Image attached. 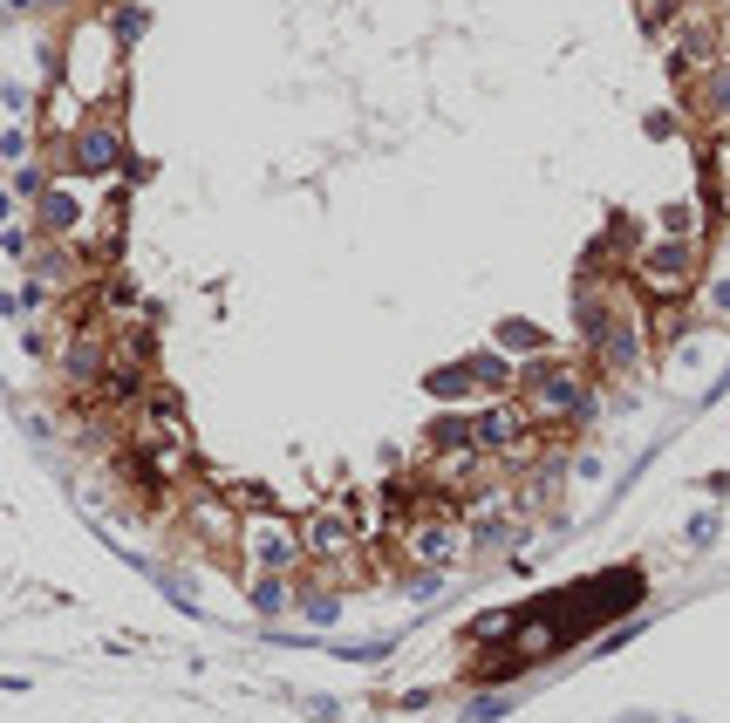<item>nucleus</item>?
Listing matches in <instances>:
<instances>
[{"label": "nucleus", "mask_w": 730, "mask_h": 723, "mask_svg": "<svg viewBox=\"0 0 730 723\" xmlns=\"http://www.w3.org/2000/svg\"><path fill=\"white\" fill-rule=\"evenodd\" d=\"M519 404L525 417H533L540 430H574L594 417L601 404V389H594V369H581V362H533V369L519 376Z\"/></svg>", "instance_id": "f257e3e1"}, {"label": "nucleus", "mask_w": 730, "mask_h": 723, "mask_svg": "<svg viewBox=\"0 0 730 723\" xmlns=\"http://www.w3.org/2000/svg\"><path fill=\"white\" fill-rule=\"evenodd\" d=\"M239 546H247V567L253 574H301L307 567L301 526H294V518H280V512H267V505L247 518V539H239Z\"/></svg>", "instance_id": "f03ea898"}, {"label": "nucleus", "mask_w": 730, "mask_h": 723, "mask_svg": "<svg viewBox=\"0 0 730 723\" xmlns=\"http://www.w3.org/2000/svg\"><path fill=\"white\" fill-rule=\"evenodd\" d=\"M458 553H465V526L451 518V505H424L410 526H403V567L437 574V567H451Z\"/></svg>", "instance_id": "7ed1b4c3"}, {"label": "nucleus", "mask_w": 730, "mask_h": 723, "mask_svg": "<svg viewBox=\"0 0 730 723\" xmlns=\"http://www.w3.org/2000/svg\"><path fill=\"white\" fill-rule=\"evenodd\" d=\"M628 273H635V287L648 301H676V294H689V280H697V253H689L682 239H656V247H642L628 260Z\"/></svg>", "instance_id": "20e7f679"}, {"label": "nucleus", "mask_w": 730, "mask_h": 723, "mask_svg": "<svg viewBox=\"0 0 730 723\" xmlns=\"http://www.w3.org/2000/svg\"><path fill=\"white\" fill-rule=\"evenodd\" d=\"M669 62H676L682 83H697V75L723 69V28H717V14L689 8V14L676 21V34H669Z\"/></svg>", "instance_id": "39448f33"}, {"label": "nucleus", "mask_w": 730, "mask_h": 723, "mask_svg": "<svg viewBox=\"0 0 730 723\" xmlns=\"http://www.w3.org/2000/svg\"><path fill=\"white\" fill-rule=\"evenodd\" d=\"M116 165H131V150H124V130L109 124V116H90L83 130H75L62 144V171H83V178H109Z\"/></svg>", "instance_id": "423d86ee"}, {"label": "nucleus", "mask_w": 730, "mask_h": 723, "mask_svg": "<svg viewBox=\"0 0 730 723\" xmlns=\"http://www.w3.org/2000/svg\"><path fill=\"white\" fill-rule=\"evenodd\" d=\"M594 348V376L601 383H622V376H635L642 369V355H648V342H642V314H615V321H607V328L587 342Z\"/></svg>", "instance_id": "0eeeda50"}, {"label": "nucleus", "mask_w": 730, "mask_h": 723, "mask_svg": "<svg viewBox=\"0 0 730 723\" xmlns=\"http://www.w3.org/2000/svg\"><path fill=\"white\" fill-rule=\"evenodd\" d=\"M34 226L55 232V239H83V198H75L69 185H55L42 206H34Z\"/></svg>", "instance_id": "6e6552de"}, {"label": "nucleus", "mask_w": 730, "mask_h": 723, "mask_svg": "<svg viewBox=\"0 0 730 723\" xmlns=\"http://www.w3.org/2000/svg\"><path fill=\"white\" fill-rule=\"evenodd\" d=\"M689 103H697V116H723L730 109V62L697 75V83H689Z\"/></svg>", "instance_id": "1a4fd4ad"}, {"label": "nucleus", "mask_w": 730, "mask_h": 723, "mask_svg": "<svg viewBox=\"0 0 730 723\" xmlns=\"http://www.w3.org/2000/svg\"><path fill=\"white\" fill-rule=\"evenodd\" d=\"M499 348H505V355H540V362L553 355V342L533 328V321H499Z\"/></svg>", "instance_id": "9d476101"}, {"label": "nucleus", "mask_w": 730, "mask_h": 723, "mask_svg": "<svg viewBox=\"0 0 730 723\" xmlns=\"http://www.w3.org/2000/svg\"><path fill=\"white\" fill-rule=\"evenodd\" d=\"M34 273H42L49 287H69V280H83V253H69V247H49L42 260H34Z\"/></svg>", "instance_id": "9b49d317"}, {"label": "nucleus", "mask_w": 730, "mask_h": 723, "mask_svg": "<svg viewBox=\"0 0 730 723\" xmlns=\"http://www.w3.org/2000/svg\"><path fill=\"white\" fill-rule=\"evenodd\" d=\"M465 369H471L478 389H519V376H512V362H505V355H471Z\"/></svg>", "instance_id": "f8f14e48"}, {"label": "nucleus", "mask_w": 730, "mask_h": 723, "mask_svg": "<svg viewBox=\"0 0 730 723\" xmlns=\"http://www.w3.org/2000/svg\"><path fill=\"white\" fill-rule=\"evenodd\" d=\"M253 608H260V615H280V608H288V574H260V580H253Z\"/></svg>", "instance_id": "ddd939ff"}, {"label": "nucleus", "mask_w": 730, "mask_h": 723, "mask_svg": "<svg viewBox=\"0 0 730 723\" xmlns=\"http://www.w3.org/2000/svg\"><path fill=\"white\" fill-rule=\"evenodd\" d=\"M663 239H682L689 247V239H697V206H669L663 212Z\"/></svg>", "instance_id": "4468645a"}, {"label": "nucleus", "mask_w": 730, "mask_h": 723, "mask_svg": "<svg viewBox=\"0 0 730 723\" xmlns=\"http://www.w3.org/2000/svg\"><path fill=\"white\" fill-rule=\"evenodd\" d=\"M109 28H116V42H137V34H144V8L116 0V8H109Z\"/></svg>", "instance_id": "2eb2a0df"}, {"label": "nucleus", "mask_w": 730, "mask_h": 723, "mask_svg": "<svg viewBox=\"0 0 730 723\" xmlns=\"http://www.w3.org/2000/svg\"><path fill=\"white\" fill-rule=\"evenodd\" d=\"M669 21H682V0H642V28H669Z\"/></svg>", "instance_id": "dca6fc26"}, {"label": "nucleus", "mask_w": 730, "mask_h": 723, "mask_svg": "<svg viewBox=\"0 0 730 723\" xmlns=\"http://www.w3.org/2000/svg\"><path fill=\"white\" fill-rule=\"evenodd\" d=\"M21 253H34V232L28 226H8V260H21Z\"/></svg>", "instance_id": "f3484780"}, {"label": "nucleus", "mask_w": 730, "mask_h": 723, "mask_svg": "<svg viewBox=\"0 0 730 723\" xmlns=\"http://www.w3.org/2000/svg\"><path fill=\"white\" fill-rule=\"evenodd\" d=\"M21 157H28V130L14 124V130H8V165H14V171H21Z\"/></svg>", "instance_id": "a211bd4d"}]
</instances>
